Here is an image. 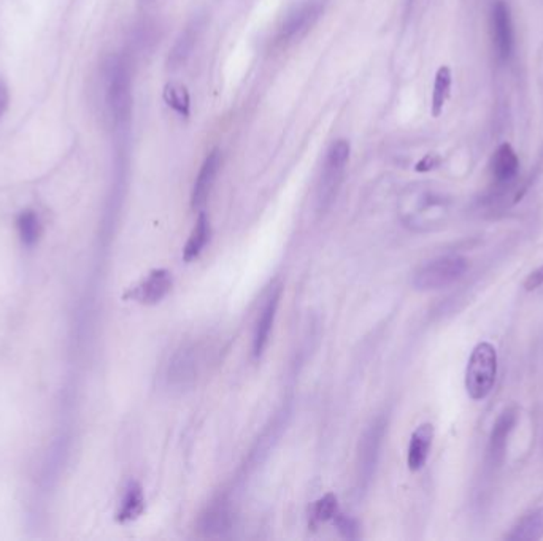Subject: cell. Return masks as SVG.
Returning a JSON list of instances; mask_svg holds the SVG:
<instances>
[{
  "instance_id": "cell-10",
  "label": "cell",
  "mask_w": 543,
  "mask_h": 541,
  "mask_svg": "<svg viewBox=\"0 0 543 541\" xmlns=\"http://www.w3.org/2000/svg\"><path fill=\"white\" fill-rule=\"evenodd\" d=\"M280 297H282V289L278 288L268 295L267 301L262 307L258 322H256L255 334H253V356L255 359H259L270 340V332L274 329L276 322V310L280 305Z\"/></svg>"
},
{
  "instance_id": "cell-17",
  "label": "cell",
  "mask_w": 543,
  "mask_h": 541,
  "mask_svg": "<svg viewBox=\"0 0 543 541\" xmlns=\"http://www.w3.org/2000/svg\"><path fill=\"white\" fill-rule=\"evenodd\" d=\"M540 538H543V508L524 516L509 535V540L513 541H537Z\"/></svg>"
},
{
  "instance_id": "cell-19",
  "label": "cell",
  "mask_w": 543,
  "mask_h": 541,
  "mask_svg": "<svg viewBox=\"0 0 543 541\" xmlns=\"http://www.w3.org/2000/svg\"><path fill=\"white\" fill-rule=\"evenodd\" d=\"M451 81H453L451 68L442 66L437 70L434 91H432V116L434 118H439L442 114L445 104L448 101Z\"/></svg>"
},
{
  "instance_id": "cell-2",
  "label": "cell",
  "mask_w": 543,
  "mask_h": 541,
  "mask_svg": "<svg viewBox=\"0 0 543 541\" xmlns=\"http://www.w3.org/2000/svg\"><path fill=\"white\" fill-rule=\"evenodd\" d=\"M497 374V351L488 341L478 343L466 368V389L472 401H483L494 388Z\"/></svg>"
},
{
  "instance_id": "cell-23",
  "label": "cell",
  "mask_w": 543,
  "mask_h": 541,
  "mask_svg": "<svg viewBox=\"0 0 543 541\" xmlns=\"http://www.w3.org/2000/svg\"><path fill=\"white\" fill-rule=\"evenodd\" d=\"M195 29H188L180 41H176L174 51L170 54V62L172 64H180L181 60H185V58L191 53L193 45H195Z\"/></svg>"
},
{
  "instance_id": "cell-4",
  "label": "cell",
  "mask_w": 543,
  "mask_h": 541,
  "mask_svg": "<svg viewBox=\"0 0 543 541\" xmlns=\"http://www.w3.org/2000/svg\"><path fill=\"white\" fill-rule=\"evenodd\" d=\"M469 268V262L461 256H445L424 264L413 275V286L418 291H436L457 283Z\"/></svg>"
},
{
  "instance_id": "cell-1",
  "label": "cell",
  "mask_w": 543,
  "mask_h": 541,
  "mask_svg": "<svg viewBox=\"0 0 543 541\" xmlns=\"http://www.w3.org/2000/svg\"><path fill=\"white\" fill-rule=\"evenodd\" d=\"M107 101L108 112L116 126L128 124L132 110V80L128 60L114 58L107 66Z\"/></svg>"
},
{
  "instance_id": "cell-12",
  "label": "cell",
  "mask_w": 543,
  "mask_h": 541,
  "mask_svg": "<svg viewBox=\"0 0 543 541\" xmlns=\"http://www.w3.org/2000/svg\"><path fill=\"white\" fill-rule=\"evenodd\" d=\"M434 440V426L426 422L416 428L412 434L407 453V465L412 472H420L430 457V448Z\"/></svg>"
},
{
  "instance_id": "cell-24",
  "label": "cell",
  "mask_w": 543,
  "mask_h": 541,
  "mask_svg": "<svg viewBox=\"0 0 543 541\" xmlns=\"http://www.w3.org/2000/svg\"><path fill=\"white\" fill-rule=\"evenodd\" d=\"M334 522H336V527L339 528V532H340L345 538L356 540V538L359 536V526H357V522H356L355 519H351L348 516L342 515V513L339 511V515L334 518Z\"/></svg>"
},
{
  "instance_id": "cell-22",
  "label": "cell",
  "mask_w": 543,
  "mask_h": 541,
  "mask_svg": "<svg viewBox=\"0 0 543 541\" xmlns=\"http://www.w3.org/2000/svg\"><path fill=\"white\" fill-rule=\"evenodd\" d=\"M339 515V501L334 494L322 495L313 507V521L321 522L334 521Z\"/></svg>"
},
{
  "instance_id": "cell-26",
  "label": "cell",
  "mask_w": 543,
  "mask_h": 541,
  "mask_svg": "<svg viewBox=\"0 0 543 541\" xmlns=\"http://www.w3.org/2000/svg\"><path fill=\"white\" fill-rule=\"evenodd\" d=\"M8 107V87L4 81L0 80V118L7 112Z\"/></svg>"
},
{
  "instance_id": "cell-6",
  "label": "cell",
  "mask_w": 543,
  "mask_h": 541,
  "mask_svg": "<svg viewBox=\"0 0 543 541\" xmlns=\"http://www.w3.org/2000/svg\"><path fill=\"white\" fill-rule=\"evenodd\" d=\"M199 362H201L199 347L195 345L176 349V353L168 362V384L174 388H188L189 384L195 383V376L199 374V368H201Z\"/></svg>"
},
{
  "instance_id": "cell-5",
  "label": "cell",
  "mask_w": 543,
  "mask_h": 541,
  "mask_svg": "<svg viewBox=\"0 0 543 541\" xmlns=\"http://www.w3.org/2000/svg\"><path fill=\"white\" fill-rule=\"evenodd\" d=\"M383 435H385V421L380 418L372 422L367 430L362 435V440L359 443V455H357L359 488L364 489L369 486L372 474L376 472L378 455H380Z\"/></svg>"
},
{
  "instance_id": "cell-13",
  "label": "cell",
  "mask_w": 543,
  "mask_h": 541,
  "mask_svg": "<svg viewBox=\"0 0 543 541\" xmlns=\"http://www.w3.org/2000/svg\"><path fill=\"white\" fill-rule=\"evenodd\" d=\"M145 511V495L143 489L137 482H129L124 494L121 499L120 508L116 513V521L120 524H128V522L139 519Z\"/></svg>"
},
{
  "instance_id": "cell-8",
  "label": "cell",
  "mask_w": 543,
  "mask_h": 541,
  "mask_svg": "<svg viewBox=\"0 0 543 541\" xmlns=\"http://www.w3.org/2000/svg\"><path fill=\"white\" fill-rule=\"evenodd\" d=\"M322 12V0H307L286 16L280 27V41H291L307 34Z\"/></svg>"
},
{
  "instance_id": "cell-7",
  "label": "cell",
  "mask_w": 543,
  "mask_h": 541,
  "mask_svg": "<svg viewBox=\"0 0 543 541\" xmlns=\"http://www.w3.org/2000/svg\"><path fill=\"white\" fill-rule=\"evenodd\" d=\"M172 274L166 268H158L131 289L126 299L139 302L141 305H156L167 297L172 291Z\"/></svg>"
},
{
  "instance_id": "cell-14",
  "label": "cell",
  "mask_w": 543,
  "mask_h": 541,
  "mask_svg": "<svg viewBox=\"0 0 543 541\" xmlns=\"http://www.w3.org/2000/svg\"><path fill=\"white\" fill-rule=\"evenodd\" d=\"M520 170V161L517 153L509 143H503L497 148L496 153L491 159V174L499 183H509L513 180Z\"/></svg>"
},
{
  "instance_id": "cell-16",
  "label": "cell",
  "mask_w": 543,
  "mask_h": 541,
  "mask_svg": "<svg viewBox=\"0 0 543 541\" xmlns=\"http://www.w3.org/2000/svg\"><path fill=\"white\" fill-rule=\"evenodd\" d=\"M210 237H212L210 221H208L207 214L202 212L197 221H195V229H193V232L189 235L186 245L183 248V259L186 262L197 259L204 253L205 247H207Z\"/></svg>"
},
{
  "instance_id": "cell-27",
  "label": "cell",
  "mask_w": 543,
  "mask_h": 541,
  "mask_svg": "<svg viewBox=\"0 0 543 541\" xmlns=\"http://www.w3.org/2000/svg\"><path fill=\"white\" fill-rule=\"evenodd\" d=\"M409 4H412V0H409Z\"/></svg>"
},
{
  "instance_id": "cell-15",
  "label": "cell",
  "mask_w": 543,
  "mask_h": 541,
  "mask_svg": "<svg viewBox=\"0 0 543 541\" xmlns=\"http://www.w3.org/2000/svg\"><path fill=\"white\" fill-rule=\"evenodd\" d=\"M231 528V511L224 500L216 501L202 516L201 530L207 536H222Z\"/></svg>"
},
{
  "instance_id": "cell-3",
  "label": "cell",
  "mask_w": 543,
  "mask_h": 541,
  "mask_svg": "<svg viewBox=\"0 0 543 541\" xmlns=\"http://www.w3.org/2000/svg\"><path fill=\"white\" fill-rule=\"evenodd\" d=\"M349 159V143L347 140H336L326 154L321 176L318 183V208L320 212H328L337 199L342 186L343 176Z\"/></svg>"
},
{
  "instance_id": "cell-11",
  "label": "cell",
  "mask_w": 543,
  "mask_h": 541,
  "mask_svg": "<svg viewBox=\"0 0 543 541\" xmlns=\"http://www.w3.org/2000/svg\"><path fill=\"white\" fill-rule=\"evenodd\" d=\"M222 167V153L220 149H213L208 154L205 161L202 164L199 175L195 178V187H193V194H191V205L193 208H202L207 203L210 193L215 185L216 176Z\"/></svg>"
},
{
  "instance_id": "cell-25",
  "label": "cell",
  "mask_w": 543,
  "mask_h": 541,
  "mask_svg": "<svg viewBox=\"0 0 543 541\" xmlns=\"http://www.w3.org/2000/svg\"><path fill=\"white\" fill-rule=\"evenodd\" d=\"M543 284V266L542 267L537 268L536 272L528 276V280L524 283V288L526 291H534V289L540 288Z\"/></svg>"
},
{
  "instance_id": "cell-20",
  "label": "cell",
  "mask_w": 543,
  "mask_h": 541,
  "mask_svg": "<svg viewBox=\"0 0 543 541\" xmlns=\"http://www.w3.org/2000/svg\"><path fill=\"white\" fill-rule=\"evenodd\" d=\"M16 229H18L21 243L26 248H34L41 235L39 214L31 212V210L23 212L16 220Z\"/></svg>"
},
{
  "instance_id": "cell-9",
  "label": "cell",
  "mask_w": 543,
  "mask_h": 541,
  "mask_svg": "<svg viewBox=\"0 0 543 541\" xmlns=\"http://www.w3.org/2000/svg\"><path fill=\"white\" fill-rule=\"evenodd\" d=\"M491 24H493V41H494L497 56L502 60H507L513 48V29H511V16L507 2L496 0L493 4Z\"/></svg>"
},
{
  "instance_id": "cell-18",
  "label": "cell",
  "mask_w": 543,
  "mask_h": 541,
  "mask_svg": "<svg viewBox=\"0 0 543 541\" xmlns=\"http://www.w3.org/2000/svg\"><path fill=\"white\" fill-rule=\"evenodd\" d=\"M515 421H517V413L513 410H507L497 419L496 426H494L493 434H491L490 455L493 459H499L503 455V449L507 445V437L515 426Z\"/></svg>"
},
{
  "instance_id": "cell-21",
  "label": "cell",
  "mask_w": 543,
  "mask_h": 541,
  "mask_svg": "<svg viewBox=\"0 0 543 541\" xmlns=\"http://www.w3.org/2000/svg\"><path fill=\"white\" fill-rule=\"evenodd\" d=\"M164 101L180 116H185V118L188 116L191 101H189L188 89L183 85H176V83L167 85L164 89Z\"/></svg>"
}]
</instances>
